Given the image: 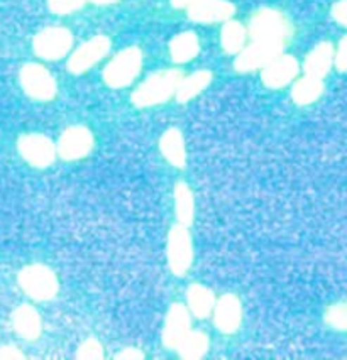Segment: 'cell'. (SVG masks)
Listing matches in <instances>:
<instances>
[{"instance_id": "obj_14", "label": "cell", "mask_w": 347, "mask_h": 360, "mask_svg": "<svg viewBox=\"0 0 347 360\" xmlns=\"http://www.w3.org/2000/svg\"><path fill=\"white\" fill-rule=\"evenodd\" d=\"M214 325L220 333L232 335L241 328L242 323V303L232 292H225L215 301Z\"/></svg>"}, {"instance_id": "obj_19", "label": "cell", "mask_w": 347, "mask_h": 360, "mask_svg": "<svg viewBox=\"0 0 347 360\" xmlns=\"http://www.w3.org/2000/svg\"><path fill=\"white\" fill-rule=\"evenodd\" d=\"M215 295L210 288L194 283L187 290V308L196 318H208L215 307Z\"/></svg>"}, {"instance_id": "obj_17", "label": "cell", "mask_w": 347, "mask_h": 360, "mask_svg": "<svg viewBox=\"0 0 347 360\" xmlns=\"http://www.w3.org/2000/svg\"><path fill=\"white\" fill-rule=\"evenodd\" d=\"M334 46L329 41H322L307 54L303 61L305 75L324 79L334 66Z\"/></svg>"}, {"instance_id": "obj_5", "label": "cell", "mask_w": 347, "mask_h": 360, "mask_svg": "<svg viewBox=\"0 0 347 360\" xmlns=\"http://www.w3.org/2000/svg\"><path fill=\"white\" fill-rule=\"evenodd\" d=\"M166 259L173 276L183 278L188 274L194 264V240L185 225L177 224L170 229L168 240H166Z\"/></svg>"}, {"instance_id": "obj_29", "label": "cell", "mask_w": 347, "mask_h": 360, "mask_svg": "<svg viewBox=\"0 0 347 360\" xmlns=\"http://www.w3.org/2000/svg\"><path fill=\"white\" fill-rule=\"evenodd\" d=\"M334 66L341 73H346L347 71V36L339 41L337 49L334 51Z\"/></svg>"}, {"instance_id": "obj_13", "label": "cell", "mask_w": 347, "mask_h": 360, "mask_svg": "<svg viewBox=\"0 0 347 360\" xmlns=\"http://www.w3.org/2000/svg\"><path fill=\"white\" fill-rule=\"evenodd\" d=\"M300 65L298 60L291 54H279L273 61L267 63L261 70V79L265 86L271 90H279V88L290 85L294 79L298 77Z\"/></svg>"}, {"instance_id": "obj_34", "label": "cell", "mask_w": 347, "mask_h": 360, "mask_svg": "<svg viewBox=\"0 0 347 360\" xmlns=\"http://www.w3.org/2000/svg\"><path fill=\"white\" fill-rule=\"evenodd\" d=\"M89 2L95 4V6H112V4L119 2V0H89Z\"/></svg>"}, {"instance_id": "obj_27", "label": "cell", "mask_w": 347, "mask_h": 360, "mask_svg": "<svg viewBox=\"0 0 347 360\" xmlns=\"http://www.w3.org/2000/svg\"><path fill=\"white\" fill-rule=\"evenodd\" d=\"M103 357L106 354H103L102 343L94 337L83 340L77 350V359L80 360H102Z\"/></svg>"}, {"instance_id": "obj_7", "label": "cell", "mask_w": 347, "mask_h": 360, "mask_svg": "<svg viewBox=\"0 0 347 360\" xmlns=\"http://www.w3.org/2000/svg\"><path fill=\"white\" fill-rule=\"evenodd\" d=\"M73 48V34L70 29L51 26L39 31L32 39V49L39 58L56 61L65 58Z\"/></svg>"}, {"instance_id": "obj_31", "label": "cell", "mask_w": 347, "mask_h": 360, "mask_svg": "<svg viewBox=\"0 0 347 360\" xmlns=\"http://www.w3.org/2000/svg\"><path fill=\"white\" fill-rule=\"evenodd\" d=\"M26 355L15 345H0V360H24Z\"/></svg>"}, {"instance_id": "obj_4", "label": "cell", "mask_w": 347, "mask_h": 360, "mask_svg": "<svg viewBox=\"0 0 347 360\" xmlns=\"http://www.w3.org/2000/svg\"><path fill=\"white\" fill-rule=\"evenodd\" d=\"M294 34L290 20L276 9H259L251 18L249 36L253 41H276L286 44Z\"/></svg>"}, {"instance_id": "obj_24", "label": "cell", "mask_w": 347, "mask_h": 360, "mask_svg": "<svg viewBox=\"0 0 347 360\" xmlns=\"http://www.w3.org/2000/svg\"><path fill=\"white\" fill-rule=\"evenodd\" d=\"M208 347H210V340H208L207 333L200 332V330H190L175 350L183 360H200L205 357Z\"/></svg>"}, {"instance_id": "obj_18", "label": "cell", "mask_w": 347, "mask_h": 360, "mask_svg": "<svg viewBox=\"0 0 347 360\" xmlns=\"http://www.w3.org/2000/svg\"><path fill=\"white\" fill-rule=\"evenodd\" d=\"M160 150L163 158H165L171 166L178 167V169L187 166L185 137H183L179 129L171 127L168 131L163 132L160 139Z\"/></svg>"}, {"instance_id": "obj_20", "label": "cell", "mask_w": 347, "mask_h": 360, "mask_svg": "<svg viewBox=\"0 0 347 360\" xmlns=\"http://www.w3.org/2000/svg\"><path fill=\"white\" fill-rule=\"evenodd\" d=\"M212 71L208 70H198L195 73L188 75V77H183L182 82L175 91V98H177L178 103H187L195 97H198L203 90H207V86L212 83Z\"/></svg>"}, {"instance_id": "obj_25", "label": "cell", "mask_w": 347, "mask_h": 360, "mask_svg": "<svg viewBox=\"0 0 347 360\" xmlns=\"http://www.w3.org/2000/svg\"><path fill=\"white\" fill-rule=\"evenodd\" d=\"M248 31L239 20H225L222 31H220V44L227 54H237L246 46Z\"/></svg>"}, {"instance_id": "obj_3", "label": "cell", "mask_w": 347, "mask_h": 360, "mask_svg": "<svg viewBox=\"0 0 347 360\" xmlns=\"http://www.w3.org/2000/svg\"><path fill=\"white\" fill-rule=\"evenodd\" d=\"M143 70V51L137 46H129L112 58L103 70V82L111 88L129 86Z\"/></svg>"}, {"instance_id": "obj_9", "label": "cell", "mask_w": 347, "mask_h": 360, "mask_svg": "<svg viewBox=\"0 0 347 360\" xmlns=\"http://www.w3.org/2000/svg\"><path fill=\"white\" fill-rule=\"evenodd\" d=\"M18 150L20 158L37 169H46L54 162L58 153L56 144L44 134H24L18 141Z\"/></svg>"}, {"instance_id": "obj_12", "label": "cell", "mask_w": 347, "mask_h": 360, "mask_svg": "<svg viewBox=\"0 0 347 360\" xmlns=\"http://www.w3.org/2000/svg\"><path fill=\"white\" fill-rule=\"evenodd\" d=\"M191 330V313L185 304L173 303L168 308L163 325L161 340L168 350H175L178 343L185 338V335Z\"/></svg>"}, {"instance_id": "obj_8", "label": "cell", "mask_w": 347, "mask_h": 360, "mask_svg": "<svg viewBox=\"0 0 347 360\" xmlns=\"http://www.w3.org/2000/svg\"><path fill=\"white\" fill-rule=\"evenodd\" d=\"M285 46L286 44L276 43V41H253L249 46H244L237 53L234 68L239 73H251V71L263 70L267 63H271L279 54H283Z\"/></svg>"}, {"instance_id": "obj_30", "label": "cell", "mask_w": 347, "mask_h": 360, "mask_svg": "<svg viewBox=\"0 0 347 360\" xmlns=\"http://www.w3.org/2000/svg\"><path fill=\"white\" fill-rule=\"evenodd\" d=\"M332 18L342 27H347V0H339L332 6Z\"/></svg>"}, {"instance_id": "obj_2", "label": "cell", "mask_w": 347, "mask_h": 360, "mask_svg": "<svg viewBox=\"0 0 347 360\" xmlns=\"http://www.w3.org/2000/svg\"><path fill=\"white\" fill-rule=\"evenodd\" d=\"M18 283L29 298L34 301H51L60 291V281L51 267L44 264H29L20 269Z\"/></svg>"}, {"instance_id": "obj_22", "label": "cell", "mask_w": 347, "mask_h": 360, "mask_svg": "<svg viewBox=\"0 0 347 360\" xmlns=\"http://www.w3.org/2000/svg\"><path fill=\"white\" fill-rule=\"evenodd\" d=\"M324 90V79L310 77V75H305V77L295 82L294 88H291V98H294V102L300 107L310 105V103L317 102V100L322 97Z\"/></svg>"}, {"instance_id": "obj_16", "label": "cell", "mask_w": 347, "mask_h": 360, "mask_svg": "<svg viewBox=\"0 0 347 360\" xmlns=\"http://www.w3.org/2000/svg\"><path fill=\"white\" fill-rule=\"evenodd\" d=\"M12 326L24 340H37L43 333V320L37 309L31 304H20L12 313Z\"/></svg>"}, {"instance_id": "obj_1", "label": "cell", "mask_w": 347, "mask_h": 360, "mask_svg": "<svg viewBox=\"0 0 347 360\" xmlns=\"http://www.w3.org/2000/svg\"><path fill=\"white\" fill-rule=\"evenodd\" d=\"M182 78L183 73L177 68L156 71L134 90L131 97L132 105L137 108H149L168 102L177 91Z\"/></svg>"}, {"instance_id": "obj_28", "label": "cell", "mask_w": 347, "mask_h": 360, "mask_svg": "<svg viewBox=\"0 0 347 360\" xmlns=\"http://www.w3.org/2000/svg\"><path fill=\"white\" fill-rule=\"evenodd\" d=\"M87 0H48V7L53 14L68 15L83 9Z\"/></svg>"}, {"instance_id": "obj_26", "label": "cell", "mask_w": 347, "mask_h": 360, "mask_svg": "<svg viewBox=\"0 0 347 360\" xmlns=\"http://www.w3.org/2000/svg\"><path fill=\"white\" fill-rule=\"evenodd\" d=\"M324 320L330 328L337 330V332H347V300L330 304L325 309Z\"/></svg>"}, {"instance_id": "obj_33", "label": "cell", "mask_w": 347, "mask_h": 360, "mask_svg": "<svg viewBox=\"0 0 347 360\" xmlns=\"http://www.w3.org/2000/svg\"><path fill=\"white\" fill-rule=\"evenodd\" d=\"M196 2H200V0H171V6L175 9H188V7H191Z\"/></svg>"}, {"instance_id": "obj_21", "label": "cell", "mask_w": 347, "mask_h": 360, "mask_svg": "<svg viewBox=\"0 0 347 360\" xmlns=\"http://www.w3.org/2000/svg\"><path fill=\"white\" fill-rule=\"evenodd\" d=\"M200 53V41L198 36L191 31L179 32L171 39L170 43V56L171 60L178 65L195 60Z\"/></svg>"}, {"instance_id": "obj_23", "label": "cell", "mask_w": 347, "mask_h": 360, "mask_svg": "<svg viewBox=\"0 0 347 360\" xmlns=\"http://www.w3.org/2000/svg\"><path fill=\"white\" fill-rule=\"evenodd\" d=\"M175 196V215H177L178 224L190 227L195 220V196L191 188L187 183H177L173 191Z\"/></svg>"}, {"instance_id": "obj_10", "label": "cell", "mask_w": 347, "mask_h": 360, "mask_svg": "<svg viewBox=\"0 0 347 360\" xmlns=\"http://www.w3.org/2000/svg\"><path fill=\"white\" fill-rule=\"evenodd\" d=\"M95 146V137L85 125H72L65 129L56 144L58 156L65 161H78L87 158Z\"/></svg>"}, {"instance_id": "obj_11", "label": "cell", "mask_w": 347, "mask_h": 360, "mask_svg": "<svg viewBox=\"0 0 347 360\" xmlns=\"http://www.w3.org/2000/svg\"><path fill=\"white\" fill-rule=\"evenodd\" d=\"M111 39L107 36H94L92 39L85 41L78 49H75L68 60V71L73 75H82L90 68H94L111 51Z\"/></svg>"}, {"instance_id": "obj_6", "label": "cell", "mask_w": 347, "mask_h": 360, "mask_svg": "<svg viewBox=\"0 0 347 360\" xmlns=\"http://www.w3.org/2000/svg\"><path fill=\"white\" fill-rule=\"evenodd\" d=\"M19 82L24 94L27 97L39 100V102H49L56 97L58 83L48 68L37 63H27L20 68Z\"/></svg>"}, {"instance_id": "obj_15", "label": "cell", "mask_w": 347, "mask_h": 360, "mask_svg": "<svg viewBox=\"0 0 347 360\" xmlns=\"http://www.w3.org/2000/svg\"><path fill=\"white\" fill-rule=\"evenodd\" d=\"M236 14V6L229 0H200L188 7V18L198 24L225 22Z\"/></svg>"}, {"instance_id": "obj_32", "label": "cell", "mask_w": 347, "mask_h": 360, "mask_svg": "<svg viewBox=\"0 0 347 360\" xmlns=\"http://www.w3.org/2000/svg\"><path fill=\"white\" fill-rule=\"evenodd\" d=\"M144 357V352L136 349V347H125L122 352L115 355L117 360H143Z\"/></svg>"}]
</instances>
